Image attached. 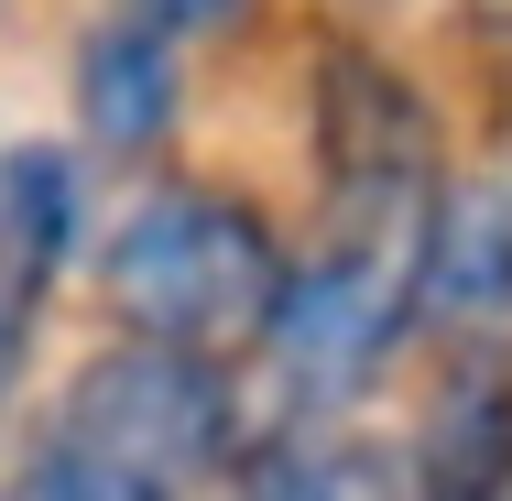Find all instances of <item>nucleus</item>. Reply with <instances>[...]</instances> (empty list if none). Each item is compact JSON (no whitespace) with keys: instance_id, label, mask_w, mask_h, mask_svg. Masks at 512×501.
Masks as SVG:
<instances>
[{"instance_id":"obj_1","label":"nucleus","mask_w":512,"mask_h":501,"mask_svg":"<svg viewBox=\"0 0 512 501\" xmlns=\"http://www.w3.org/2000/svg\"><path fill=\"white\" fill-rule=\"evenodd\" d=\"M295 251L273 240V218L229 186L164 175L109 218L99 240V305L120 338H175V349H240L273 327Z\"/></svg>"},{"instance_id":"obj_2","label":"nucleus","mask_w":512,"mask_h":501,"mask_svg":"<svg viewBox=\"0 0 512 501\" xmlns=\"http://www.w3.org/2000/svg\"><path fill=\"white\" fill-rule=\"evenodd\" d=\"M306 120H316V197H327V240L360 251H404L436 207V109L382 44H316L306 66Z\"/></svg>"},{"instance_id":"obj_3","label":"nucleus","mask_w":512,"mask_h":501,"mask_svg":"<svg viewBox=\"0 0 512 501\" xmlns=\"http://www.w3.org/2000/svg\"><path fill=\"white\" fill-rule=\"evenodd\" d=\"M55 436L99 447L109 469H131L153 501H186L240 458V382L218 371V349H175V338H109L99 360L66 382Z\"/></svg>"},{"instance_id":"obj_4","label":"nucleus","mask_w":512,"mask_h":501,"mask_svg":"<svg viewBox=\"0 0 512 501\" xmlns=\"http://www.w3.org/2000/svg\"><path fill=\"white\" fill-rule=\"evenodd\" d=\"M404 284H414L404 251H360V240H327L316 262L284 273V305H273L262 349H273L284 393L306 403V414L371 393V382L414 349V295Z\"/></svg>"},{"instance_id":"obj_5","label":"nucleus","mask_w":512,"mask_h":501,"mask_svg":"<svg viewBox=\"0 0 512 501\" xmlns=\"http://www.w3.org/2000/svg\"><path fill=\"white\" fill-rule=\"evenodd\" d=\"M414 338L447 360H512V186H436L414 229Z\"/></svg>"},{"instance_id":"obj_6","label":"nucleus","mask_w":512,"mask_h":501,"mask_svg":"<svg viewBox=\"0 0 512 501\" xmlns=\"http://www.w3.org/2000/svg\"><path fill=\"white\" fill-rule=\"evenodd\" d=\"M175 109H186L175 33H153V22L109 11L99 33L77 44V131H88V153H109V164L164 153V142H175Z\"/></svg>"},{"instance_id":"obj_7","label":"nucleus","mask_w":512,"mask_h":501,"mask_svg":"<svg viewBox=\"0 0 512 501\" xmlns=\"http://www.w3.org/2000/svg\"><path fill=\"white\" fill-rule=\"evenodd\" d=\"M414 501H512V360H447L414 425Z\"/></svg>"},{"instance_id":"obj_8","label":"nucleus","mask_w":512,"mask_h":501,"mask_svg":"<svg viewBox=\"0 0 512 501\" xmlns=\"http://www.w3.org/2000/svg\"><path fill=\"white\" fill-rule=\"evenodd\" d=\"M88 240V164L77 142H0V273L55 295Z\"/></svg>"},{"instance_id":"obj_9","label":"nucleus","mask_w":512,"mask_h":501,"mask_svg":"<svg viewBox=\"0 0 512 501\" xmlns=\"http://www.w3.org/2000/svg\"><path fill=\"white\" fill-rule=\"evenodd\" d=\"M229 469H240V501H349V458L295 436V425L262 436V447H240Z\"/></svg>"},{"instance_id":"obj_10","label":"nucleus","mask_w":512,"mask_h":501,"mask_svg":"<svg viewBox=\"0 0 512 501\" xmlns=\"http://www.w3.org/2000/svg\"><path fill=\"white\" fill-rule=\"evenodd\" d=\"M22 501H153L131 469H109L99 447H77V436H44L33 447V469H22Z\"/></svg>"},{"instance_id":"obj_11","label":"nucleus","mask_w":512,"mask_h":501,"mask_svg":"<svg viewBox=\"0 0 512 501\" xmlns=\"http://www.w3.org/2000/svg\"><path fill=\"white\" fill-rule=\"evenodd\" d=\"M33 327H44V295L0 273V425H11V403H22V371H33Z\"/></svg>"},{"instance_id":"obj_12","label":"nucleus","mask_w":512,"mask_h":501,"mask_svg":"<svg viewBox=\"0 0 512 501\" xmlns=\"http://www.w3.org/2000/svg\"><path fill=\"white\" fill-rule=\"evenodd\" d=\"M109 11H131V22H153V33H175V44H207V33H229L251 0H109Z\"/></svg>"},{"instance_id":"obj_13","label":"nucleus","mask_w":512,"mask_h":501,"mask_svg":"<svg viewBox=\"0 0 512 501\" xmlns=\"http://www.w3.org/2000/svg\"><path fill=\"white\" fill-rule=\"evenodd\" d=\"M469 22H480L491 44H512V0H469Z\"/></svg>"}]
</instances>
